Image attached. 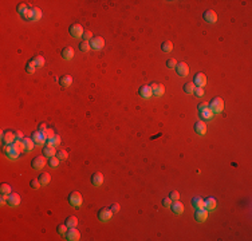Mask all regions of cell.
Here are the masks:
<instances>
[{
    "mask_svg": "<svg viewBox=\"0 0 252 241\" xmlns=\"http://www.w3.org/2000/svg\"><path fill=\"white\" fill-rule=\"evenodd\" d=\"M23 18L26 19V20H34V22H38L39 19L42 18V9L38 8V7H34V8H28V11L23 15Z\"/></svg>",
    "mask_w": 252,
    "mask_h": 241,
    "instance_id": "obj_1",
    "label": "cell"
},
{
    "mask_svg": "<svg viewBox=\"0 0 252 241\" xmlns=\"http://www.w3.org/2000/svg\"><path fill=\"white\" fill-rule=\"evenodd\" d=\"M209 110H211L213 114H219V113H221L224 110V101H223L221 98H215L212 99V102L209 103Z\"/></svg>",
    "mask_w": 252,
    "mask_h": 241,
    "instance_id": "obj_2",
    "label": "cell"
},
{
    "mask_svg": "<svg viewBox=\"0 0 252 241\" xmlns=\"http://www.w3.org/2000/svg\"><path fill=\"white\" fill-rule=\"evenodd\" d=\"M69 202L75 208V209H79V208L82 206V204H83V198H82V196H80L79 192H73L69 196Z\"/></svg>",
    "mask_w": 252,
    "mask_h": 241,
    "instance_id": "obj_3",
    "label": "cell"
},
{
    "mask_svg": "<svg viewBox=\"0 0 252 241\" xmlns=\"http://www.w3.org/2000/svg\"><path fill=\"white\" fill-rule=\"evenodd\" d=\"M46 157H42V155H38V157H35L34 159L31 161V166L34 168L35 170H40L43 169L46 166Z\"/></svg>",
    "mask_w": 252,
    "mask_h": 241,
    "instance_id": "obj_4",
    "label": "cell"
},
{
    "mask_svg": "<svg viewBox=\"0 0 252 241\" xmlns=\"http://www.w3.org/2000/svg\"><path fill=\"white\" fill-rule=\"evenodd\" d=\"M90 46H91V48H94L95 51L102 50L103 46H105V39L101 36H93V39L90 40Z\"/></svg>",
    "mask_w": 252,
    "mask_h": 241,
    "instance_id": "obj_5",
    "label": "cell"
},
{
    "mask_svg": "<svg viewBox=\"0 0 252 241\" xmlns=\"http://www.w3.org/2000/svg\"><path fill=\"white\" fill-rule=\"evenodd\" d=\"M80 238V233L77 228H69V230L66 232V240L69 241H78Z\"/></svg>",
    "mask_w": 252,
    "mask_h": 241,
    "instance_id": "obj_6",
    "label": "cell"
},
{
    "mask_svg": "<svg viewBox=\"0 0 252 241\" xmlns=\"http://www.w3.org/2000/svg\"><path fill=\"white\" fill-rule=\"evenodd\" d=\"M113 217V212H111V209H109V208H102L101 210L98 212V218L101 220V221H109Z\"/></svg>",
    "mask_w": 252,
    "mask_h": 241,
    "instance_id": "obj_7",
    "label": "cell"
},
{
    "mask_svg": "<svg viewBox=\"0 0 252 241\" xmlns=\"http://www.w3.org/2000/svg\"><path fill=\"white\" fill-rule=\"evenodd\" d=\"M204 20L207 23H211V24H215L217 22V13L215 11H212V9H208V11L204 12Z\"/></svg>",
    "mask_w": 252,
    "mask_h": 241,
    "instance_id": "obj_8",
    "label": "cell"
},
{
    "mask_svg": "<svg viewBox=\"0 0 252 241\" xmlns=\"http://www.w3.org/2000/svg\"><path fill=\"white\" fill-rule=\"evenodd\" d=\"M69 31H70V35L73 36V38H80V36L83 35V28H82V26H80V24L70 26Z\"/></svg>",
    "mask_w": 252,
    "mask_h": 241,
    "instance_id": "obj_9",
    "label": "cell"
},
{
    "mask_svg": "<svg viewBox=\"0 0 252 241\" xmlns=\"http://www.w3.org/2000/svg\"><path fill=\"white\" fill-rule=\"evenodd\" d=\"M193 83H194V86H197V87H204L207 84V77L203 73H197L194 75Z\"/></svg>",
    "mask_w": 252,
    "mask_h": 241,
    "instance_id": "obj_10",
    "label": "cell"
},
{
    "mask_svg": "<svg viewBox=\"0 0 252 241\" xmlns=\"http://www.w3.org/2000/svg\"><path fill=\"white\" fill-rule=\"evenodd\" d=\"M150 88L153 90V94L156 97H162L164 93H165V87H164V84H161V83H152Z\"/></svg>",
    "mask_w": 252,
    "mask_h": 241,
    "instance_id": "obj_11",
    "label": "cell"
},
{
    "mask_svg": "<svg viewBox=\"0 0 252 241\" xmlns=\"http://www.w3.org/2000/svg\"><path fill=\"white\" fill-rule=\"evenodd\" d=\"M176 71H177L178 75H181V77H187L188 73H189V67L185 62H180V63H177V66H176Z\"/></svg>",
    "mask_w": 252,
    "mask_h": 241,
    "instance_id": "obj_12",
    "label": "cell"
},
{
    "mask_svg": "<svg viewBox=\"0 0 252 241\" xmlns=\"http://www.w3.org/2000/svg\"><path fill=\"white\" fill-rule=\"evenodd\" d=\"M208 217V210L207 209H196V213H194V218H196L197 223H204Z\"/></svg>",
    "mask_w": 252,
    "mask_h": 241,
    "instance_id": "obj_13",
    "label": "cell"
},
{
    "mask_svg": "<svg viewBox=\"0 0 252 241\" xmlns=\"http://www.w3.org/2000/svg\"><path fill=\"white\" fill-rule=\"evenodd\" d=\"M19 204H20V196L18 193H11L8 196V205L12 208H16L19 206Z\"/></svg>",
    "mask_w": 252,
    "mask_h": 241,
    "instance_id": "obj_14",
    "label": "cell"
},
{
    "mask_svg": "<svg viewBox=\"0 0 252 241\" xmlns=\"http://www.w3.org/2000/svg\"><path fill=\"white\" fill-rule=\"evenodd\" d=\"M32 139H34V142H35V145H44V142H46V137L43 135V133H40V131H35V133H32V137H31Z\"/></svg>",
    "mask_w": 252,
    "mask_h": 241,
    "instance_id": "obj_15",
    "label": "cell"
},
{
    "mask_svg": "<svg viewBox=\"0 0 252 241\" xmlns=\"http://www.w3.org/2000/svg\"><path fill=\"white\" fill-rule=\"evenodd\" d=\"M138 94L142 97V98H145V99H149L152 95H153V90L150 88V86H148V84H145V86H142L141 88H140V91H138Z\"/></svg>",
    "mask_w": 252,
    "mask_h": 241,
    "instance_id": "obj_16",
    "label": "cell"
},
{
    "mask_svg": "<svg viewBox=\"0 0 252 241\" xmlns=\"http://www.w3.org/2000/svg\"><path fill=\"white\" fill-rule=\"evenodd\" d=\"M194 131L198 134V135H204L207 133V125H205V122H203V121H198V122H196L194 123Z\"/></svg>",
    "mask_w": 252,
    "mask_h": 241,
    "instance_id": "obj_17",
    "label": "cell"
},
{
    "mask_svg": "<svg viewBox=\"0 0 252 241\" xmlns=\"http://www.w3.org/2000/svg\"><path fill=\"white\" fill-rule=\"evenodd\" d=\"M15 138L16 135L12 133V131H7V133L3 134V143L4 145H12L15 142Z\"/></svg>",
    "mask_w": 252,
    "mask_h": 241,
    "instance_id": "obj_18",
    "label": "cell"
},
{
    "mask_svg": "<svg viewBox=\"0 0 252 241\" xmlns=\"http://www.w3.org/2000/svg\"><path fill=\"white\" fill-rule=\"evenodd\" d=\"M11 148H12L13 152L18 153V154H20L23 150H26V146H24V143H23V141H20V139H16L15 142L11 145Z\"/></svg>",
    "mask_w": 252,
    "mask_h": 241,
    "instance_id": "obj_19",
    "label": "cell"
},
{
    "mask_svg": "<svg viewBox=\"0 0 252 241\" xmlns=\"http://www.w3.org/2000/svg\"><path fill=\"white\" fill-rule=\"evenodd\" d=\"M170 208H172L173 213H176V214H183V213H184V205H183L178 200H177V201H174V202H172Z\"/></svg>",
    "mask_w": 252,
    "mask_h": 241,
    "instance_id": "obj_20",
    "label": "cell"
},
{
    "mask_svg": "<svg viewBox=\"0 0 252 241\" xmlns=\"http://www.w3.org/2000/svg\"><path fill=\"white\" fill-rule=\"evenodd\" d=\"M91 183L94 186H101L103 183V176L102 173H94L91 176Z\"/></svg>",
    "mask_w": 252,
    "mask_h": 241,
    "instance_id": "obj_21",
    "label": "cell"
},
{
    "mask_svg": "<svg viewBox=\"0 0 252 241\" xmlns=\"http://www.w3.org/2000/svg\"><path fill=\"white\" fill-rule=\"evenodd\" d=\"M43 153H44V157L51 158V157H55V155H56V150H55L54 146L46 145L44 148H43Z\"/></svg>",
    "mask_w": 252,
    "mask_h": 241,
    "instance_id": "obj_22",
    "label": "cell"
},
{
    "mask_svg": "<svg viewBox=\"0 0 252 241\" xmlns=\"http://www.w3.org/2000/svg\"><path fill=\"white\" fill-rule=\"evenodd\" d=\"M204 208L207 210H213L216 208V200L213 197H208L207 200H204Z\"/></svg>",
    "mask_w": 252,
    "mask_h": 241,
    "instance_id": "obj_23",
    "label": "cell"
},
{
    "mask_svg": "<svg viewBox=\"0 0 252 241\" xmlns=\"http://www.w3.org/2000/svg\"><path fill=\"white\" fill-rule=\"evenodd\" d=\"M192 206L194 209H205V208H204V200L201 197H193L192 198Z\"/></svg>",
    "mask_w": 252,
    "mask_h": 241,
    "instance_id": "obj_24",
    "label": "cell"
},
{
    "mask_svg": "<svg viewBox=\"0 0 252 241\" xmlns=\"http://www.w3.org/2000/svg\"><path fill=\"white\" fill-rule=\"evenodd\" d=\"M59 83H60V86H63V87H69V86H71V83H73V77H71V75H63V77L59 79Z\"/></svg>",
    "mask_w": 252,
    "mask_h": 241,
    "instance_id": "obj_25",
    "label": "cell"
},
{
    "mask_svg": "<svg viewBox=\"0 0 252 241\" xmlns=\"http://www.w3.org/2000/svg\"><path fill=\"white\" fill-rule=\"evenodd\" d=\"M62 56H63V59H66V60L73 59L74 50L71 48V47H66V48H63V51H62Z\"/></svg>",
    "mask_w": 252,
    "mask_h": 241,
    "instance_id": "obj_26",
    "label": "cell"
},
{
    "mask_svg": "<svg viewBox=\"0 0 252 241\" xmlns=\"http://www.w3.org/2000/svg\"><path fill=\"white\" fill-rule=\"evenodd\" d=\"M66 225H67V228H77L78 225V218L75 216H70L66 218Z\"/></svg>",
    "mask_w": 252,
    "mask_h": 241,
    "instance_id": "obj_27",
    "label": "cell"
},
{
    "mask_svg": "<svg viewBox=\"0 0 252 241\" xmlns=\"http://www.w3.org/2000/svg\"><path fill=\"white\" fill-rule=\"evenodd\" d=\"M60 143V137L58 135V134H55L52 138H50V139H47V145H50V146H58Z\"/></svg>",
    "mask_w": 252,
    "mask_h": 241,
    "instance_id": "obj_28",
    "label": "cell"
},
{
    "mask_svg": "<svg viewBox=\"0 0 252 241\" xmlns=\"http://www.w3.org/2000/svg\"><path fill=\"white\" fill-rule=\"evenodd\" d=\"M39 181H40L42 185H49L50 181H51L50 174H49V173H42L40 177H39Z\"/></svg>",
    "mask_w": 252,
    "mask_h": 241,
    "instance_id": "obj_29",
    "label": "cell"
},
{
    "mask_svg": "<svg viewBox=\"0 0 252 241\" xmlns=\"http://www.w3.org/2000/svg\"><path fill=\"white\" fill-rule=\"evenodd\" d=\"M22 141H23V143H24V146H26V150H32L34 149L35 142H34V139L32 138H23Z\"/></svg>",
    "mask_w": 252,
    "mask_h": 241,
    "instance_id": "obj_30",
    "label": "cell"
},
{
    "mask_svg": "<svg viewBox=\"0 0 252 241\" xmlns=\"http://www.w3.org/2000/svg\"><path fill=\"white\" fill-rule=\"evenodd\" d=\"M194 88H196V86H194L193 82H188L184 84V91L187 94H193L194 93Z\"/></svg>",
    "mask_w": 252,
    "mask_h": 241,
    "instance_id": "obj_31",
    "label": "cell"
},
{
    "mask_svg": "<svg viewBox=\"0 0 252 241\" xmlns=\"http://www.w3.org/2000/svg\"><path fill=\"white\" fill-rule=\"evenodd\" d=\"M161 48H162V51H165V53H170V51L173 50V43L170 40H166V42H164V43H162Z\"/></svg>",
    "mask_w": 252,
    "mask_h": 241,
    "instance_id": "obj_32",
    "label": "cell"
},
{
    "mask_svg": "<svg viewBox=\"0 0 252 241\" xmlns=\"http://www.w3.org/2000/svg\"><path fill=\"white\" fill-rule=\"evenodd\" d=\"M35 70H36V64H35V62H34V60H30V62L27 63V66H26V71H27L28 74H34V73H35Z\"/></svg>",
    "mask_w": 252,
    "mask_h": 241,
    "instance_id": "obj_33",
    "label": "cell"
},
{
    "mask_svg": "<svg viewBox=\"0 0 252 241\" xmlns=\"http://www.w3.org/2000/svg\"><path fill=\"white\" fill-rule=\"evenodd\" d=\"M90 48H91V46H90V42L89 40H83L82 43L79 44V50L82 51V53H87Z\"/></svg>",
    "mask_w": 252,
    "mask_h": 241,
    "instance_id": "obj_34",
    "label": "cell"
},
{
    "mask_svg": "<svg viewBox=\"0 0 252 241\" xmlns=\"http://www.w3.org/2000/svg\"><path fill=\"white\" fill-rule=\"evenodd\" d=\"M32 60L35 62L36 67H43V66H44V58H43V56H40V55L34 56V59H32Z\"/></svg>",
    "mask_w": 252,
    "mask_h": 241,
    "instance_id": "obj_35",
    "label": "cell"
},
{
    "mask_svg": "<svg viewBox=\"0 0 252 241\" xmlns=\"http://www.w3.org/2000/svg\"><path fill=\"white\" fill-rule=\"evenodd\" d=\"M16 11H18V13H20V15L23 16V15H24V13L28 11V6H27V4H24V3L19 4V6L16 7Z\"/></svg>",
    "mask_w": 252,
    "mask_h": 241,
    "instance_id": "obj_36",
    "label": "cell"
},
{
    "mask_svg": "<svg viewBox=\"0 0 252 241\" xmlns=\"http://www.w3.org/2000/svg\"><path fill=\"white\" fill-rule=\"evenodd\" d=\"M0 193H2V194H11V186H9L8 183H2V186H0Z\"/></svg>",
    "mask_w": 252,
    "mask_h": 241,
    "instance_id": "obj_37",
    "label": "cell"
},
{
    "mask_svg": "<svg viewBox=\"0 0 252 241\" xmlns=\"http://www.w3.org/2000/svg\"><path fill=\"white\" fill-rule=\"evenodd\" d=\"M59 161H60V159H59V158L55 155V157H51V158H49V165H50L51 168H56V166H58V165H59Z\"/></svg>",
    "mask_w": 252,
    "mask_h": 241,
    "instance_id": "obj_38",
    "label": "cell"
},
{
    "mask_svg": "<svg viewBox=\"0 0 252 241\" xmlns=\"http://www.w3.org/2000/svg\"><path fill=\"white\" fill-rule=\"evenodd\" d=\"M56 157H58L60 161H64V159H67L69 153L66 152V150H59V152H56Z\"/></svg>",
    "mask_w": 252,
    "mask_h": 241,
    "instance_id": "obj_39",
    "label": "cell"
},
{
    "mask_svg": "<svg viewBox=\"0 0 252 241\" xmlns=\"http://www.w3.org/2000/svg\"><path fill=\"white\" fill-rule=\"evenodd\" d=\"M43 135L46 137V139H50V138H52L55 134H54V130L52 129H46L44 131H43Z\"/></svg>",
    "mask_w": 252,
    "mask_h": 241,
    "instance_id": "obj_40",
    "label": "cell"
},
{
    "mask_svg": "<svg viewBox=\"0 0 252 241\" xmlns=\"http://www.w3.org/2000/svg\"><path fill=\"white\" fill-rule=\"evenodd\" d=\"M212 115H213V113H212L211 110H209V108H207L205 111H203V113H201V117H203V118H205V119H211Z\"/></svg>",
    "mask_w": 252,
    "mask_h": 241,
    "instance_id": "obj_41",
    "label": "cell"
},
{
    "mask_svg": "<svg viewBox=\"0 0 252 241\" xmlns=\"http://www.w3.org/2000/svg\"><path fill=\"white\" fill-rule=\"evenodd\" d=\"M83 40H91L93 39V34H91V31H89V30H86V31H83Z\"/></svg>",
    "mask_w": 252,
    "mask_h": 241,
    "instance_id": "obj_42",
    "label": "cell"
},
{
    "mask_svg": "<svg viewBox=\"0 0 252 241\" xmlns=\"http://www.w3.org/2000/svg\"><path fill=\"white\" fill-rule=\"evenodd\" d=\"M197 108H198V111H200V113H203V111H205L207 108H209V105H208V103H205V102H203V103H198Z\"/></svg>",
    "mask_w": 252,
    "mask_h": 241,
    "instance_id": "obj_43",
    "label": "cell"
},
{
    "mask_svg": "<svg viewBox=\"0 0 252 241\" xmlns=\"http://www.w3.org/2000/svg\"><path fill=\"white\" fill-rule=\"evenodd\" d=\"M169 198H170L172 201H177L178 198H180V193H178V192H176V190H173V192L169 194Z\"/></svg>",
    "mask_w": 252,
    "mask_h": 241,
    "instance_id": "obj_44",
    "label": "cell"
},
{
    "mask_svg": "<svg viewBox=\"0 0 252 241\" xmlns=\"http://www.w3.org/2000/svg\"><path fill=\"white\" fill-rule=\"evenodd\" d=\"M40 185H42V183H40L39 179H32V181H31V188L35 189V190H36V189H39Z\"/></svg>",
    "mask_w": 252,
    "mask_h": 241,
    "instance_id": "obj_45",
    "label": "cell"
},
{
    "mask_svg": "<svg viewBox=\"0 0 252 241\" xmlns=\"http://www.w3.org/2000/svg\"><path fill=\"white\" fill-rule=\"evenodd\" d=\"M66 232H67V225H66V224L58 226V233L59 234H66Z\"/></svg>",
    "mask_w": 252,
    "mask_h": 241,
    "instance_id": "obj_46",
    "label": "cell"
},
{
    "mask_svg": "<svg viewBox=\"0 0 252 241\" xmlns=\"http://www.w3.org/2000/svg\"><path fill=\"white\" fill-rule=\"evenodd\" d=\"M166 66H168L169 68H176V66H177V62H176V59H169L168 62H166Z\"/></svg>",
    "mask_w": 252,
    "mask_h": 241,
    "instance_id": "obj_47",
    "label": "cell"
},
{
    "mask_svg": "<svg viewBox=\"0 0 252 241\" xmlns=\"http://www.w3.org/2000/svg\"><path fill=\"white\" fill-rule=\"evenodd\" d=\"M194 94L198 97V98H201L203 95H204V90H203V87H196L194 88Z\"/></svg>",
    "mask_w": 252,
    "mask_h": 241,
    "instance_id": "obj_48",
    "label": "cell"
},
{
    "mask_svg": "<svg viewBox=\"0 0 252 241\" xmlns=\"http://www.w3.org/2000/svg\"><path fill=\"white\" fill-rule=\"evenodd\" d=\"M162 205H164L165 208H170V205H172V200H170L169 197L164 198V200H162Z\"/></svg>",
    "mask_w": 252,
    "mask_h": 241,
    "instance_id": "obj_49",
    "label": "cell"
},
{
    "mask_svg": "<svg viewBox=\"0 0 252 241\" xmlns=\"http://www.w3.org/2000/svg\"><path fill=\"white\" fill-rule=\"evenodd\" d=\"M8 196L9 194H2V197H0V204L2 205H6L8 202Z\"/></svg>",
    "mask_w": 252,
    "mask_h": 241,
    "instance_id": "obj_50",
    "label": "cell"
},
{
    "mask_svg": "<svg viewBox=\"0 0 252 241\" xmlns=\"http://www.w3.org/2000/svg\"><path fill=\"white\" fill-rule=\"evenodd\" d=\"M7 157H8V158H11V159H16V158L19 157V154H18V153H15V152H13V150H11V152H9V153L7 154Z\"/></svg>",
    "mask_w": 252,
    "mask_h": 241,
    "instance_id": "obj_51",
    "label": "cell"
},
{
    "mask_svg": "<svg viewBox=\"0 0 252 241\" xmlns=\"http://www.w3.org/2000/svg\"><path fill=\"white\" fill-rule=\"evenodd\" d=\"M110 209H111L113 213H118V212H120V205H118V204H113Z\"/></svg>",
    "mask_w": 252,
    "mask_h": 241,
    "instance_id": "obj_52",
    "label": "cell"
},
{
    "mask_svg": "<svg viewBox=\"0 0 252 241\" xmlns=\"http://www.w3.org/2000/svg\"><path fill=\"white\" fill-rule=\"evenodd\" d=\"M46 129H47V126H46L44 123H40V125H39V131H40V133H43Z\"/></svg>",
    "mask_w": 252,
    "mask_h": 241,
    "instance_id": "obj_53",
    "label": "cell"
},
{
    "mask_svg": "<svg viewBox=\"0 0 252 241\" xmlns=\"http://www.w3.org/2000/svg\"><path fill=\"white\" fill-rule=\"evenodd\" d=\"M15 135H16V139H23V138H24V137H23V133H22V131H18V133H16Z\"/></svg>",
    "mask_w": 252,
    "mask_h": 241,
    "instance_id": "obj_54",
    "label": "cell"
}]
</instances>
